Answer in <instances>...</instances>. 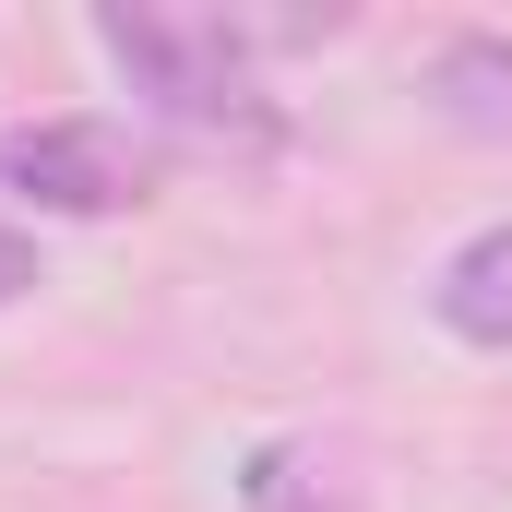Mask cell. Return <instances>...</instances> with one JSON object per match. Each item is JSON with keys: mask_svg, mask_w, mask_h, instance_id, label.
Wrapping results in <instances>:
<instances>
[{"mask_svg": "<svg viewBox=\"0 0 512 512\" xmlns=\"http://www.w3.org/2000/svg\"><path fill=\"white\" fill-rule=\"evenodd\" d=\"M96 48H108L179 131L251 143V155L274 143V108L251 96V24H227V12H96Z\"/></svg>", "mask_w": 512, "mask_h": 512, "instance_id": "6da1fadb", "label": "cell"}, {"mask_svg": "<svg viewBox=\"0 0 512 512\" xmlns=\"http://www.w3.org/2000/svg\"><path fill=\"white\" fill-rule=\"evenodd\" d=\"M0 191L36 203V215H131L155 191V143L108 108H72V120H24L0 131Z\"/></svg>", "mask_w": 512, "mask_h": 512, "instance_id": "7a4b0ae2", "label": "cell"}, {"mask_svg": "<svg viewBox=\"0 0 512 512\" xmlns=\"http://www.w3.org/2000/svg\"><path fill=\"white\" fill-rule=\"evenodd\" d=\"M239 501H251V512H370V477H358L346 441L286 429V441H262L251 465H239Z\"/></svg>", "mask_w": 512, "mask_h": 512, "instance_id": "3957f363", "label": "cell"}, {"mask_svg": "<svg viewBox=\"0 0 512 512\" xmlns=\"http://www.w3.org/2000/svg\"><path fill=\"white\" fill-rule=\"evenodd\" d=\"M429 310H441V334H465V346H489V358H512V227H477L465 251L441 262Z\"/></svg>", "mask_w": 512, "mask_h": 512, "instance_id": "277c9868", "label": "cell"}, {"mask_svg": "<svg viewBox=\"0 0 512 512\" xmlns=\"http://www.w3.org/2000/svg\"><path fill=\"white\" fill-rule=\"evenodd\" d=\"M429 108H441L453 131L512 143V36H453V48L429 60Z\"/></svg>", "mask_w": 512, "mask_h": 512, "instance_id": "5b68a950", "label": "cell"}, {"mask_svg": "<svg viewBox=\"0 0 512 512\" xmlns=\"http://www.w3.org/2000/svg\"><path fill=\"white\" fill-rule=\"evenodd\" d=\"M24 286H36V239H24V227H0V310H12Z\"/></svg>", "mask_w": 512, "mask_h": 512, "instance_id": "8992f818", "label": "cell"}]
</instances>
